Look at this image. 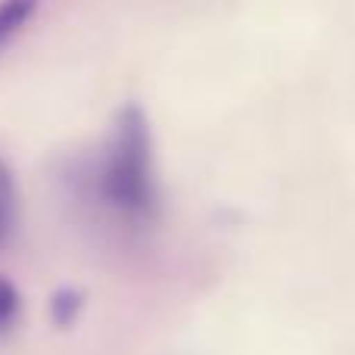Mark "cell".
<instances>
[{"mask_svg": "<svg viewBox=\"0 0 355 355\" xmlns=\"http://www.w3.org/2000/svg\"><path fill=\"white\" fill-rule=\"evenodd\" d=\"M103 196L116 212L131 221H144L156 209V178L150 153L147 119L137 106L119 116L116 135L103 162Z\"/></svg>", "mask_w": 355, "mask_h": 355, "instance_id": "6da1fadb", "label": "cell"}, {"mask_svg": "<svg viewBox=\"0 0 355 355\" xmlns=\"http://www.w3.org/2000/svg\"><path fill=\"white\" fill-rule=\"evenodd\" d=\"M35 6H37V0H3L0 3V50L10 44V37L19 28H25Z\"/></svg>", "mask_w": 355, "mask_h": 355, "instance_id": "3957f363", "label": "cell"}, {"mask_svg": "<svg viewBox=\"0 0 355 355\" xmlns=\"http://www.w3.org/2000/svg\"><path fill=\"white\" fill-rule=\"evenodd\" d=\"M16 315H19V296H16V290L0 277V334L16 321Z\"/></svg>", "mask_w": 355, "mask_h": 355, "instance_id": "277c9868", "label": "cell"}, {"mask_svg": "<svg viewBox=\"0 0 355 355\" xmlns=\"http://www.w3.org/2000/svg\"><path fill=\"white\" fill-rule=\"evenodd\" d=\"M12 231H16V184L12 172L0 162V250L10 243Z\"/></svg>", "mask_w": 355, "mask_h": 355, "instance_id": "7a4b0ae2", "label": "cell"}]
</instances>
